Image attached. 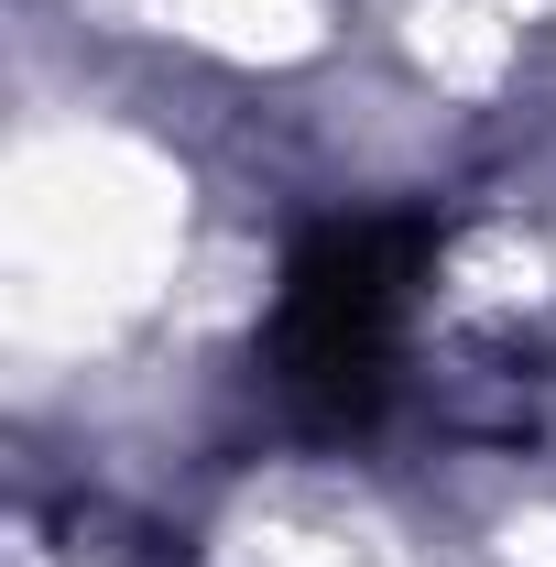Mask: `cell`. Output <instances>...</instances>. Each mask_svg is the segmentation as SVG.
I'll list each match as a JSON object with an SVG mask.
<instances>
[{"label": "cell", "mask_w": 556, "mask_h": 567, "mask_svg": "<svg viewBox=\"0 0 556 567\" xmlns=\"http://www.w3.org/2000/svg\"><path fill=\"white\" fill-rule=\"evenodd\" d=\"M425 262H436V218L425 208L328 218L284 262L262 371H274V393L306 425L349 436V425L382 415V393H393V328H404V295H415Z\"/></svg>", "instance_id": "1"}]
</instances>
